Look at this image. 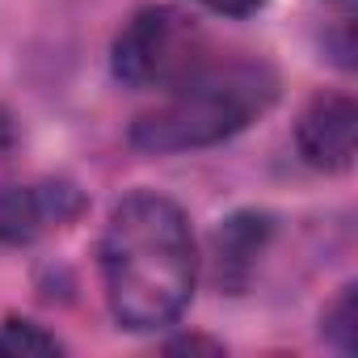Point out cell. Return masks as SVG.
<instances>
[{
	"mask_svg": "<svg viewBox=\"0 0 358 358\" xmlns=\"http://www.w3.org/2000/svg\"><path fill=\"white\" fill-rule=\"evenodd\" d=\"M101 282L122 329L152 333L182 316L199 282L194 232L182 207L152 190L127 194L101 236Z\"/></svg>",
	"mask_w": 358,
	"mask_h": 358,
	"instance_id": "obj_1",
	"label": "cell"
},
{
	"mask_svg": "<svg viewBox=\"0 0 358 358\" xmlns=\"http://www.w3.org/2000/svg\"><path fill=\"white\" fill-rule=\"evenodd\" d=\"M278 97V72L266 59H207L169 97L139 114L131 127V148L148 156L194 152L232 139L257 122Z\"/></svg>",
	"mask_w": 358,
	"mask_h": 358,
	"instance_id": "obj_2",
	"label": "cell"
},
{
	"mask_svg": "<svg viewBox=\"0 0 358 358\" xmlns=\"http://www.w3.org/2000/svg\"><path fill=\"white\" fill-rule=\"evenodd\" d=\"M110 59L114 76L131 89H173L207 64V34L186 9L148 5L118 30Z\"/></svg>",
	"mask_w": 358,
	"mask_h": 358,
	"instance_id": "obj_3",
	"label": "cell"
},
{
	"mask_svg": "<svg viewBox=\"0 0 358 358\" xmlns=\"http://www.w3.org/2000/svg\"><path fill=\"white\" fill-rule=\"evenodd\" d=\"M299 156L320 173H345L358 152V106L345 93H320L295 122Z\"/></svg>",
	"mask_w": 358,
	"mask_h": 358,
	"instance_id": "obj_4",
	"label": "cell"
},
{
	"mask_svg": "<svg viewBox=\"0 0 358 358\" xmlns=\"http://www.w3.org/2000/svg\"><path fill=\"white\" fill-rule=\"evenodd\" d=\"M80 211L72 186H5L0 182V245H30L51 224Z\"/></svg>",
	"mask_w": 358,
	"mask_h": 358,
	"instance_id": "obj_5",
	"label": "cell"
},
{
	"mask_svg": "<svg viewBox=\"0 0 358 358\" xmlns=\"http://www.w3.org/2000/svg\"><path fill=\"white\" fill-rule=\"evenodd\" d=\"M266 241H270V220L257 211H241L215 232V270L228 291L249 287V274H253Z\"/></svg>",
	"mask_w": 358,
	"mask_h": 358,
	"instance_id": "obj_6",
	"label": "cell"
},
{
	"mask_svg": "<svg viewBox=\"0 0 358 358\" xmlns=\"http://www.w3.org/2000/svg\"><path fill=\"white\" fill-rule=\"evenodd\" d=\"M320 324H324V337H329L341 354H354V345H358V299H354V287H345V291L324 308Z\"/></svg>",
	"mask_w": 358,
	"mask_h": 358,
	"instance_id": "obj_7",
	"label": "cell"
},
{
	"mask_svg": "<svg viewBox=\"0 0 358 358\" xmlns=\"http://www.w3.org/2000/svg\"><path fill=\"white\" fill-rule=\"evenodd\" d=\"M64 345L43 329V324H34V320H5L0 324V354H59Z\"/></svg>",
	"mask_w": 358,
	"mask_h": 358,
	"instance_id": "obj_8",
	"label": "cell"
},
{
	"mask_svg": "<svg viewBox=\"0 0 358 358\" xmlns=\"http://www.w3.org/2000/svg\"><path fill=\"white\" fill-rule=\"evenodd\" d=\"M203 5L211 13H224V17H249V13H257L266 5V0H203Z\"/></svg>",
	"mask_w": 358,
	"mask_h": 358,
	"instance_id": "obj_9",
	"label": "cell"
},
{
	"mask_svg": "<svg viewBox=\"0 0 358 358\" xmlns=\"http://www.w3.org/2000/svg\"><path fill=\"white\" fill-rule=\"evenodd\" d=\"M164 350H169V354H173V350H211V354H220V341H203V337H182V341H169Z\"/></svg>",
	"mask_w": 358,
	"mask_h": 358,
	"instance_id": "obj_10",
	"label": "cell"
},
{
	"mask_svg": "<svg viewBox=\"0 0 358 358\" xmlns=\"http://www.w3.org/2000/svg\"><path fill=\"white\" fill-rule=\"evenodd\" d=\"M9 148H13V118L0 110V156H5Z\"/></svg>",
	"mask_w": 358,
	"mask_h": 358,
	"instance_id": "obj_11",
	"label": "cell"
}]
</instances>
